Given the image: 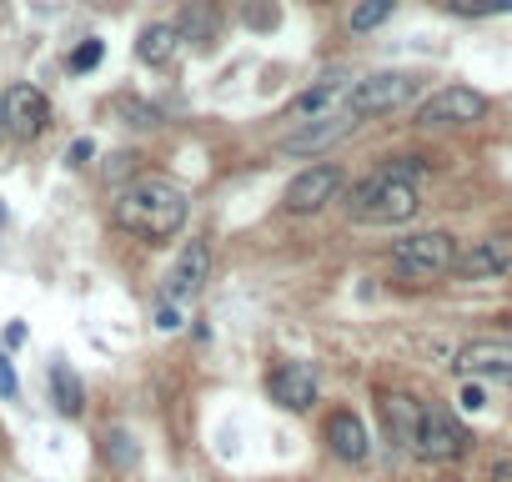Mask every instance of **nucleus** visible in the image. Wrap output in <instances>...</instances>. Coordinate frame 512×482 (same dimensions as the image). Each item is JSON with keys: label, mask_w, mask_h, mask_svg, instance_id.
Masks as SVG:
<instances>
[{"label": "nucleus", "mask_w": 512, "mask_h": 482, "mask_svg": "<svg viewBox=\"0 0 512 482\" xmlns=\"http://www.w3.org/2000/svg\"><path fill=\"white\" fill-rule=\"evenodd\" d=\"M51 402H56V412H66V417H81V407H86L81 377H76L66 362H56V367H51Z\"/></svg>", "instance_id": "17"}, {"label": "nucleus", "mask_w": 512, "mask_h": 482, "mask_svg": "<svg viewBox=\"0 0 512 482\" xmlns=\"http://www.w3.org/2000/svg\"><path fill=\"white\" fill-rule=\"evenodd\" d=\"M487 116V96H477V91H467V86H442V91H432L427 101H422V111H417V126H472V121H482Z\"/></svg>", "instance_id": "5"}, {"label": "nucleus", "mask_w": 512, "mask_h": 482, "mask_svg": "<svg viewBox=\"0 0 512 482\" xmlns=\"http://www.w3.org/2000/svg\"><path fill=\"white\" fill-rule=\"evenodd\" d=\"M0 116H6L11 136L31 141V136L46 131V121H51V101H46V91H36V86H11L6 101H0Z\"/></svg>", "instance_id": "10"}, {"label": "nucleus", "mask_w": 512, "mask_h": 482, "mask_svg": "<svg viewBox=\"0 0 512 482\" xmlns=\"http://www.w3.org/2000/svg\"><path fill=\"white\" fill-rule=\"evenodd\" d=\"M267 392L272 402H282L287 412H307L317 402V372L307 362H282L272 377H267Z\"/></svg>", "instance_id": "11"}, {"label": "nucleus", "mask_w": 512, "mask_h": 482, "mask_svg": "<svg viewBox=\"0 0 512 482\" xmlns=\"http://www.w3.org/2000/svg\"><path fill=\"white\" fill-rule=\"evenodd\" d=\"M462 407H482V392L477 387H462Z\"/></svg>", "instance_id": "27"}, {"label": "nucleus", "mask_w": 512, "mask_h": 482, "mask_svg": "<svg viewBox=\"0 0 512 482\" xmlns=\"http://www.w3.org/2000/svg\"><path fill=\"white\" fill-rule=\"evenodd\" d=\"M452 272L462 282H492V277L512 272V236H482V241H472L467 252H457Z\"/></svg>", "instance_id": "9"}, {"label": "nucleus", "mask_w": 512, "mask_h": 482, "mask_svg": "<svg viewBox=\"0 0 512 482\" xmlns=\"http://www.w3.org/2000/svg\"><path fill=\"white\" fill-rule=\"evenodd\" d=\"M337 191H342V166H332V161L307 166L302 176L287 181V191H282V211H292V216H312V211H322Z\"/></svg>", "instance_id": "6"}, {"label": "nucleus", "mask_w": 512, "mask_h": 482, "mask_svg": "<svg viewBox=\"0 0 512 482\" xmlns=\"http://www.w3.org/2000/svg\"><path fill=\"white\" fill-rule=\"evenodd\" d=\"M156 327H161V332H176V327H181V307H176V302H161V312H156Z\"/></svg>", "instance_id": "24"}, {"label": "nucleus", "mask_w": 512, "mask_h": 482, "mask_svg": "<svg viewBox=\"0 0 512 482\" xmlns=\"http://www.w3.org/2000/svg\"><path fill=\"white\" fill-rule=\"evenodd\" d=\"M452 16H512V0H447Z\"/></svg>", "instance_id": "21"}, {"label": "nucleus", "mask_w": 512, "mask_h": 482, "mask_svg": "<svg viewBox=\"0 0 512 482\" xmlns=\"http://www.w3.org/2000/svg\"><path fill=\"white\" fill-rule=\"evenodd\" d=\"M136 56L151 61V66H166L176 56V26H146L141 41H136Z\"/></svg>", "instance_id": "18"}, {"label": "nucleus", "mask_w": 512, "mask_h": 482, "mask_svg": "<svg viewBox=\"0 0 512 482\" xmlns=\"http://www.w3.org/2000/svg\"><path fill=\"white\" fill-rule=\"evenodd\" d=\"M382 422H387V437H392L397 447H417L422 402H412L407 392H387V397H382Z\"/></svg>", "instance_id": "14"}, {"label": "nucleus", "mask_w": 512, "mask_h": 482, "mask_svg": "<svg viewBox=\"0 0 512 482\" xmlns=\"http://www.w3.org/2000/svg\"><path fill=\"white\" fill-rule=\"evenodd\" d=\"M417 171L422 161H387L377 166L372 176H362L347 196V211L352 221H367V226H397V221H412L422 196H417Z\"/></svg>", "instance_id": "1"}, {"label": "nucleus", "mask_w": 512, "mask_h": 482, "mask_svg": "<svg viewBox=\"0 0 512 482\" xmlns=\"http://www.w3.org/2000/svg\"><path fill=\"white\" fill-rule=\"evenodd\" d=\"M101 51H106L101 41H81V46H76V56H71V71H91V66L101 61Z\"/></svg>", "instance_id": "22"}, {"label": "nucleus", "mask_w": 512, "mask_h": 482, "mask_svg": "<svg viewBox=\"0 0 512 482\" xmlns=\"http://www.w3.org/2000/svg\"><path fill=\"white\" fill-rule=\"evenodd\" d=\"M412 91H417V76H407V71H377V76H367V81L352 86L347 111H352L357 121H362V116H382V111H397Z\"/></svg>", "instance_id": "4"}, {"label": "nucleus", "mask_w": 512, "mask_h": 482, "mask_svg": "<svg viewBox=\"0 0 512 482\" xmlns=\"http://www.w3.org/2000/svg\"><path fill=\"white\" fill-rule=\"evenodd\" d=\"M357 126V116L342 106V111H332V116H317V126H307V131H297V136H287V151H322V146H332V141H342L347 131Z\"/></svg>", "instance_id": "15"}, {"label": "nucleus", "mask_w": 512, "mask_h": 482, "mask_svg": "<svg viewBox=\"0 0 512 482\" xmlns=\"http://www.w3.org/2000/svg\"><path fill=\"white\" fill-rule=\"evenodd\" d=\"M347 96H352V86H342V81H322V86L302 91V96L292 101V111H297V116H312V121H317V116H332V106H337V101L347 106Z\"/></svg>", "instance_id": "16"}, {"label": "nucleus", "mask_w": 512, "mask_h": 482, "mask_svg": "<svg viewBox=\"0 0 512 482\" xmlns=\"http://www.w3.org/2000/svg\"><path fill=\"white\" fill-rule=\"evenodd\" d=\"M467 432L462 422L447 412V407H422V422H417V452L432 457V462H457L467 452Z\"/></svg>", "instance_id": "7"}, {"label": "nucleus", "mask_w": 512, "mask_h": 482, "mask_svg": "<svg viewBox=\"0 0 512 482\" xmlns=\"http://www.w3.org/2000/svg\"><path fill=\"white\" fill-rule=\"evenodd\" d=\"M116 226L141 241H166L186 226V191L166 176H141L116 196Z\"/></svg>", "instance_id": "2"}, {"label": "nucleus", "mask_w": 512, "mask_h": 482, "mask_svg": "<svg viewBox=\"0 0 512 482\" xmlns=\"http://www.w3.org/2000/svg\"><path fill=\"white\" fill-rule=\"evenodd\" d=\"M0 397H6V402H16V397H21V382H16V372H11V362H6V357H0Z\"/></svg>", "instance_id": "23"}, {"label": "nucleus", "mask_w": 512, "mask_h": 482, "mask_svg": "<svg viewBox=\"0 0 512 482\" xmlns=\"http://www.w3.org/2000/svg\"><path fill=\"white\" fill-rule=\"evenodd\" d=\"M246 21L267 31V26H277V6H272V11H267V6H246Z\"/></svg>", "instance_id": "25"}, {"label": "nucleus", "mask_w": 512, "mask_h": 482, "mask_svg": "<svg viewBox=\"0 0 512 482\" xmlns=\"http://www.w3.org/2000/svg\"><path fill=\"white\" fill-rule=\"evenodd\" d=\"M452 262H457V241L447 231H417L392 247V272L402 282H437L452 272Z\"/></svg>", "instance_id": "3"}, {"label": "nucleus", "mask_w": 512, "mask_h": 482, "mask_svg": "<svg viewBox=\"0 0 512 482\" xmlns=\"http://www.w3.org/2000/svg\"><path fill=\"white\" fill-rule=\"evenodd\" d=\"M507 327H512V317H507Z\"/></svg>", "instance_id": "28"}, {"label": "nucleus", "mask_w": 512, "mask_h": 482, "mask_svg": "<svg viewBox=\"0 0 512 482\" xmlns=\"http://www.w3.org/2000/svg\"><path fill=\"white\" fill-rule=\"evenodd\" d=\"M457 367L472 377H502L512 382V342H467L457 352Z\"/></svg>", "instance_id": "13"}, {"label": "nucleus", "mask_w": 512, "mask_h": 482, "mask_svg": "<svg viewBox=\"0 0 512 482\" xmlns=\"http://www.w3.org/2000/svg\"><path fill=\"white\" fill-rule=\"evenodd\" d=\"M206 277H211V247H206V241H186V247H181V257H176V262H171V272H166L161 302H176V307H186L191 297H201Z\"/></svg>", "instance_id": "8"}, {"label": "nucleus", "mask_w": 512, "mask_h": 482, "mask_svg": "<svg viewBox=\"0 0 512 482\" xmlns=\"http://www.w3.org/2000/svg\"><path fill=\"white\" fill-rule=\"evenodd\" d=\"M327 447L342 457V462H367V452H372V442H367V427H362V417L357 412H332L327 417Z\"/></svg>", "instance_id": "12"}, {"label": "nucleus", "mask_w": 512, "mask_h": 482, "mask_svg": "<svg viewBox=\"0 0 512 482\" xmlns=\"http://www.w3.org/2000/svg\"><path fill=\"white\" fill-rule=\"evenodd\" d=\"M181 26H186V36L191 41H201V46H211L216 41V16H211V6H186V16H181Z\"/></svg>", "instance_id": "20"}, {"label": "nucleus", "mask_w": 512, "mask_h": 482, "mask_svg": "<svg viewBox=\"0 0 512 482\" xmlns=\"http://www.w3.org/2000/svg\"><path fill=\"white\" fill-rule=\"evenodd\" d=\"M397 11V0H357L352 6V31H377Z\"/></svg>", "instance_id": "19"}, {"label": "nucleus", "mask_w": 512, "mask_h": 482, "mask_svg": "<svg viewBox=\"0 0 512 482\" xmlns=\"http://www.w3.org/2000/svg\"><path fill=\"white\" fill-rule=\"evenodd\" d=\"M492 482H512V457H497L492 462Z\"/></svg>", "instance_id": "26"}]
</instances>
